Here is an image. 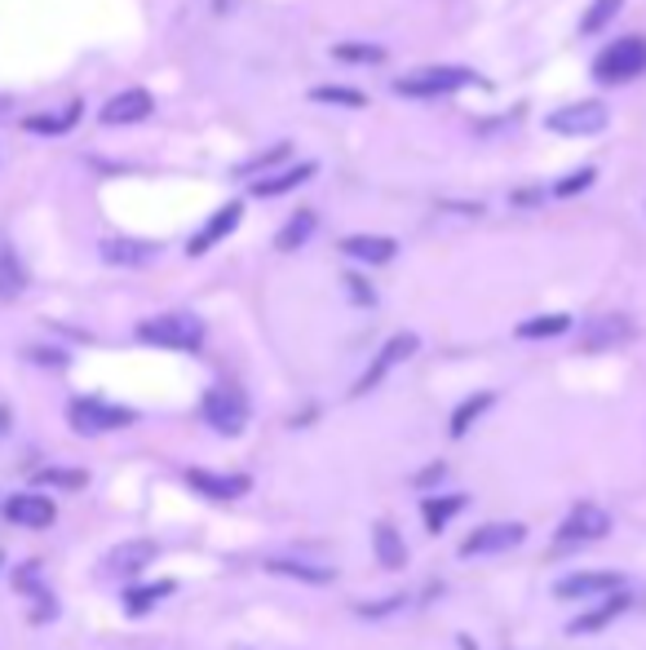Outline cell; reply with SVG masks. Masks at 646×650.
Segmentation results:
<instances>
[{"mask_svg": "<svg viewBox=\"0 0 646 650\" xmlns=\"http://www.w3.org/2000/svg\"><path fill=\"white\" fill-rule=\"evenodd\" d=\"M624 611H628V593H624V589L602 593L593 611H580V615L567 624V637H589V632H602V628H607V624H615Z\"/></svg>", "mask_w": 646, "mask_h": 650, "instance_id": "cell-12", "label": "cell"}, {"mask_svg": "<svg viewBox=\"0 0 646 650\" xmlns=\"http://www.w3.org/2000/svg\"><path fill=\"white\" fill-rule=\"evenodd\" d=\"M607 106L602 102H576V106H563V112H554L545 125L550 134H563V138H589V134H602L607 129Z\"/></svg>", "mask_w": 646, "mask_h": 650, "instance_id": "cell-9", "label": "cell"}, {"mask_svg": "<svg viewBox=\"0 0 646 650\" xmlns=\"http://www.w3.org/2000/svg\"><path fill=\"white\" fill-rule=\"evenodd\" d=\"M633 337V323L624 318V314H602V318H593V323H585V333H580V346L585 350H615V346H624Z\"/></svg>", "mask_w": 646, "mask_h": 650, "instance_id": "cell-16", "label": "cell"}, {"mask_svg": "<svg viewBox=\"0 0 646 650\" xmlns=\"http://www.w3.org/2000/svg\"><path fill=\"white\" fill-rule=\"evenodd\" d=\"M173 589H177L173 580H160V584H134V589H125V611H129V615H147V611H151L155 602H164Z\"/></svg>", "mask_w": 646, "mask_h": 650, "instance_id": "cell-26", "label": "cell"}, {"mask_svg": "<svg viewBox=\"0 0 646 650\" xmlns=\"http://www.w3.org/2000/svg\"><path fill=\"white\" fill-rule=\"evenodd\" d=\"M0 112H5V97H0Z\"/></svg>", "mask_w": 646, "mask_h": 650, "instance_id": "cell-42", "label": "cell"}, {"mask_svg": "<svg viewBox=\"0 0 646 650\" xmlns=\"http://www.w3.org/2000/svg\"><path fill=\"white\" fill-rule=\"evenodd\" d=\"M27 288V270L10 244H0V301H14Z\"/></svg>", "mask_w": 646, "mask_h": 650, "instance_id": "cell-23", "label": "cell"}, {"mask_svg": "<svg viewBox=\"0 0 646 650\" xmlns=\"http://www.w3.org/2000/svg\"><path fill=\"white\" fill-rule=\"evenodd\" d=\"M310 97H314V102H337V106H364V102H368L364 93L342 89V84H319V89H310Z\"/></svg>", "mask_w": 646, "mask_h": 650, "instance_id": "cell-31", "label": "cell"}, {"mask_svg": "<svg viewBox=\"0 0 646 650\" xmlns=\"http://www.w3.org/2000/svg\"><path fill=\"white\" fill-rule=\"evenodd\" d=\"M333 58H342V62H381L385 49L381 45H337Z\"/></svg>", "mask_w": 646, "mask_h": 650, "instance_id": "cell-32", "label": "cell"}, {"mask_svg": "<svg viewBox=\"0 0 646 650\" xmlns=\"http://www.w3.org/2000/svg\"><path fill=\"white\" fill-rule=\"evenodd\" d=\"M186 483H191V491H199L208 500H240L253 487L249 474H212V469H186Z\"/></svg>", "mask_w": 646, "mask_h": 650, "instance_id": "cell-13", "label": "cell"}, {"mask_svg": "<svg viewBox=\"0 0 646 650\" xmlns=\"http://www.w3.org/2000/svg\"><path fill=\"white\" fill-rule=\"evenodd\" d=\"M97 253H102V262H112V266H147V262H155L160 248L147 244V240H102Z\"/></svg>", "mask_w": 646, "mask_h": 650, "instance_id": "cell-20", "label": "cell"}, {"mask_svg": "<svg viewBox=\"0 0 646 650\" xmlns=\"http://www.w3.org/2000/svg\"><path fill=\"white\" fill-rule=\"evenodd\" d=\"M155 112V97L147 93V89H125V93H116L112 102L102 106V125H138V120H147Z\"/></svg>", "mask_w": 646, "mask_h": 650, "instance_id": "cell-14", "label": "cell"}, {"mask_svg": "<svg viewBox=\"0 0 646 650\" xmlns=\"http://www.w3.org/2000/svg\"><path fill=\"white\" fill-rule=\"evenodd\" d=\"M67 420L76 433H84V439H97V433H112V429H125L138 420V411L129 407H116V403H102V398H76L67 407Z\"/></svg>", "mask_w": 646, "mask_h": 650, "instance_id": "cell-6", "label": "cell"}, {"mask_svg": "<svg viewBox=\"0 0 646 650\" xmlns=\"http://www.w3.org/2000/svg\"><path fill=\"white\" fill-rule=\"evenodd\" d=\"M646 71V36H620L593 58V76L602 84H628Z\"/></svg>", "mask_w": 646, "mask_h": 650, "instance_id": "cell-4", "label": "cell"}, {"mask_svg": "<svg viewBox=\"0 0 646 650\" xmlns=\"http://www.w3.org/2000/svg\"><path fill=\"white\" fill-rule=\"evenodd\" d=\"M443 474H448V465H443V461H439V465H429L425 474H416V487H435V478H443Z\"/></svg>", "mask_w": 646, "mask_h": 650, "instance_id": "cell-38", "label": "cell"}, {"mask_svg": "<svg viewBox=\"0 0 646 650\" xmlns=\"http://www.w3.org/2000/svg\"><path fill=\"white\" fill-rule=\"evenodd\" d=\"M567 328H572L567 314H535V318L518 323V337L522 341H545V337H563Z\"/></svg>", "mask_w": 646, "mask_h": 650, "instance_id": "cell-27", "label": "cell"}, {"mask_svg": "<svg viewBox=\"0 0 646 650\" xmlns=\"http://www.w3.org/2000/svg\"><path fill=\"white\" fill-rule=\"evenodd\" d=\"M240 5V0H212V10H218V14H231Z\"/></svg>", "mask_w": 646, "mask_h": 650, "instance_id": "cell-39", "label": "cell"}, {"mask_svg": "<svg viewBox=\"0 0 646 650\" xmlns=\"http://www.w3.org/2000/svg\"><path fill=\"white\" fill-rule=\"evenodd\" d=\"M492 403H496V394H492V390H478V394H470V398H465V403L452 411V420H448V433H452V439H465V433H470V425H474V420H478V416H483Z\"/></svg>", "mask_w": 646, "mask_h": 650, "instance_id": "cell-24", "label": "cell"}, {"mask_svg": "<svg viewBox=\"0 0 646 650\" xmlns=\"http://www.w3.org/2000/svg\"><path fill=\"white\" fill-rule=\"evenodd\" d=\"M284 155H288V147L279 142V147H270L266 155H257V160H249V164H244V173H257V169H270V164H275V160H284Z\"/></svg>", "mask_w": 646, "mask_h": 650, "instance_id": "cell-36", "label": "cell"}, {"mask_svg": "<svg viewBox=\"0 0 646 650\" xmlns=\"http://www.w3.org/2000/svg\"><path fill=\"white\" fill-rule=\"evenodd\" d=\"M240 217H244V208H240V204H227V208H218V212H212L208 222H204V231H199V235L186 244V253H191V257H204L212 244H222V240H227V235L240 227Z\"/></svg>", "mask_w": 646, "mask_h": 650, "instance_id": "cell-18", "label": "cell"}, {"mask_svg": "<svg viewBox=\"0 0 646 650\" xmlns=\"http://www.w3.org/2000/svg\"><path fill=\"white\" fill-rule=\"evenodd\" d=\"M465 509H470V496H461V491H457V496H429V500L420 504L425 531H435V535H439V531H443L457 513H465Z\"/></svg>", "mask_w": 646, "mask_h": 650, "instance_id": "cell-22", "label": "cell"}, {"mask_svg": "<svg viewBox=\"0 0 646 650\" xmlns=\"http://www.w3.org/2000/svg\"><path fill=\"white\" fill-rule=\"evenodd\" d=\"M620 5H624V0H593L589 14L580 19V36H598V32L620 14Z\"/></svg>", "mask_w": 646, "mask_h": 650, "instance_id": "cell-30", "label": "cell"}, {"mask_svg": "<svg viewBox=\"0 0 646 650\" xmlns=\"http://www.w3.org/2000/svg\"><path fill=\"white\" fill-rule=\"evenodd\" d=\"M310 235H314V212H297L292 222H288V227L275 235V248H279V253H297V248H301Z\"/></svg>", "mask_w": 646, "mask_h": 650, "instance_id": "cell-28", "label": "cell"}, {"mask_svg": "<svg viewBox=\"0 0 646 650\" xmlns=\"http://www.w3.org/2000/svg\"><path fill=\"white\" fill-rule=\"evenodd\" d=\"M155 545L151 539H129V545H116L112 554L102 558V567H97V576H106V580H134L142 567H151L155 562Z\"/></svg>", "mask_w": 646, "mask_h": 650, "instance_id": "cell-11", "label": "cell"}, {"mask_svg": "<svg viewBox=\"0 0 646 650\" xmlns=\"http://www.w3.org/2000/svg\"><path fill=\"white\" fill-rule=\"evenodd\" d=\"M372 549H377V562H381L385 571H403V567H407V545H403V535H399V526H394L390 518H377V526H372Z\"/></svg>", "mask_w": 646, "mask_h": 650, "instance_id": "cell-19", "label": "cell"}, {"mask_svg": "<svg viewBox=\"0 0 646 650\" xmlns=\"http://www.w3.org/2000/svg\"><path fill=\"white\" fill-rule=\"evenodd\" d=\"M5 425H10V416H5V411H0V433H5Z\"/></svg>", "mask_w": 646, "mask_h": 650, "instance_id": "cell-41", "label": "cell"}, {"mask_svg": "<svg viewBox=\"0 0 646 650\" xmlns=\"http://www.w3.org/2000/svg\"><path fill=\"white\" fill-rule=\"evenodd\" d=\"M593 177H598L593 169H580V173H567V177H563V182L554 186V195H576V190H585V186H589Z\"/></svg>", "mask_w": 646, "mask_h": 650, "instance_id": "cell-34", "label": "cell"}, {"mask_svg": "<svg viewBox=\"0 0 646 650\" xmlns=\"http://www.w3.org/2000/svg\"><path fill=\"white\" fill-rule=\"evenodd\" d=\"M314 173H319V164H297V169H288V173H275V177H262V182H253V195H257V199L284 195V190L301 186V182H305V177H314Z\"/></svg>", "mask_w": 646, "mask_h": 650, "instance_id": "cell-25", "label": "cell"}, {"mask_svg": "<svg viewBox=\"0 0 646 650\" xmlns=\"http://www.w3.org/2000/svg\"><path fill=\"white\" fill-rule=\"evenodd\" d=\"M628 580L620 571H576V576H563L554 584V597L563 602H589V597H602V593H615L624 589Z\"/></svg>", "mask_w": 646, "mask_h": 650, "instance_id": "cell-10", "label": "cell"}, {"mask_svg": "<svg viewBox=\"0 0 646 650\" xmlns=\"http://www.w3.org/2000/svg\"><path fill=\"white\" fill-rule=\"evenodd\" d=\"M199 416L208 429H218L222 439H235V433L249 429V398L235 385H212L199 403Z\"/></svg>", "mask_w": 646, "mask_h": 650, "instance_id": "cell-2", "label": "cell"}, {"mask_svg": "<svg viewBox=\"0 0 646 650\" xmlns=\"http://www.w3.org/2000/svg\"><path fill=\"white\" fill-rule=\"evenodd\" d=\"M457 646H461V650H478V641H474V637H465V632L457 637Z\"/></svg>", "mask_w": 646, "mask_h": 650, "instance_id": "cell-40", "label": "cell"}, {"mask_svg": "<svg viewBox=\"0 0 646 650\" xmlns=\"http://www.w3.org/2000/svg\"><path fill=\"white\" fill-rule=\"evenodd\" d=\"M527 539L522 522H483L461 539V558H492V554H509Z\"/></svg>", "mask_w": 646, "mask_h": 650, "instance_id": "cell-8", "label": "cell"}, {"mask_svg": "<svg viewBox=\"0 0 646 650\" xmlns=\"http://www.w3.org/2000/svg\"><path fill=\"white\" fill-rule=\"evenodd\" d=\"M611 535V513L602 509V504H576L567 518H563V526H558V539H554V558H563V554H572V549H580V545H593V539H607Z\"/></svg>", "mask_w": 646, "mask_h": 650, "instance_id": "cell-3", "label": "cell"}, {"mask_svg": "<svg viewBox=\"0 0 646 650\" xmlns=\"http://www.w3.org/2000/svg\"><path fill=\"white\" fill-rule=\"evenodd\" d=\"M41 483H54V487H71V491H80V487L89 483V474H84V469H49V474H41Z\"/></svg>", "mask_w": 646, "mask_h": 650, "instance_id": "cell-33", "label": "cell"}, {"mask_svg": "<svg viewBox=\"0 0 646 650\" xmlns=\"http://www.w3.org/2000/svg\"><path fill=\"white\" fill-rule=\"evenodd\" d=\"M403 606V597H390V602H359L355 611L364 615V619H381V615H390V611H399Z\"/></svg>", "mask_w": 646, "mask_h": 650, "instance_id": "cell-35", "label": "cell"}, {"mask_svg": "<svg viewBox=\"0 0 646 650\" xmlns=\"http://www.w3.org/2000/svg\"><path fill=\"white\" fill-rule=\"evenodd\" d=\"M416 350H420L416 333H394V337H390V341L377 350V359L368 363V372H364V376L350 385V398H364V394H372V390H377V385H381V381H385V376H390L399 363H407Z\"/></svg>", "mask_w": 646, "mask_h": 650, "instance_id": "cell-7", "label": "cell"}, {"mask_svg": "<svg viewBox=\"0 0 646 650\" xmlns=\"http://www.w3.org/2000/svg\"><path fill=\"white\" fill-rule=\"evenodd\" d=\"M346 288H350V297H355V305H372V301H377V292H372V288H368L364 279H355V275L346 279Z\"/></svg>", "mask_w": 646, "mask_h": 650, "instance_id": "cell-37", "label": "cell"}, {"mask_svg": "<svg viewBox=\"0 0 646 650\" xmlns=\"http://www.w3.org/2000/svg\"><path fill=\"white\" fill-rule=\"evenodd\" d=\"M5 518L14 522V526H49L54 518H58V509H54V500L49 496H36V491H23V496H10L5 500Z\"/></svg>", "mask_w": 646, "mask_h": 650, "instance_id": "cell-17", "label": "cell"}, {"mask_svg": "<svg viewBox=\"0 0 646 650\" xmlns=\"http://www.w3.org/2000/svg\"><path fill=\"white\" fill-rule=\"evenodd\" d=\"M342 253H346L350 262L385 266V262L399 253V244H394V240H385V235H350V240H342Z\"/></svg>", "mask_w": 646, "mask_h": 650, "instance_id": "cell-21", "label": "cell"}, {"mask_svg": "<svg viewBox=\"0 0 646 650\" xmlns=\"http://www.w3.org/2000/svg\"><path fill=\"white\" fill-rule=\"evenodd\" d=\"M470 84H483V76H474L470 67H425V71L399 76L394 93H403V97H439V93H457V89H470Z\"/></svg>", "mask_w": 646, "mask_h": 650, "instance_id": "cell-5", "label": "cell"}, {"mask_svg": "<svg viewBox=\"0 0 646 650\" xmlns=\"http://www.w3.org/2000/svg\"><path fill=\"white\" fill-rule=\"evenodd\" d=\"M76 120H80V106L71 102V106H62V112H54V116H27L23 129L27 134H67Z\"/></svg>", "mask_w": 646, "mask_h": 650, "instance_id": "cell-29", "label": "cell"}, {"mask_svg": "<svg viewBox=\"0 0 646 650\" xmlns=\"http://www.w3.org/2000/svg\"><path fill=\"white\" fill-rule=\"evenodd\" d=\"M138 341L160 346V350H199L204 346V323L195 314H155L138 323Z\"/></svg>", "mask_w": 646, "mask_h": 650, "instance_id": "cell-1", "label": "cell"}, {"mask_svg": "<svg viewBox=\"0 0 646 650\" xmlns=\"http://www.w3.org/2000/svg\"><path fill=\"white\" fill-rule=\"evenodd\" d=\"M266 571H270V576L301 580V584H310V589H323V584H333V580H337L333 567L310 562V558H292V554H275V558H266Z\"/></svg>", "mask_w": 646, "mask_h": 650, "instance_id": "cell-15", "label": "cell"}]
</instances>
